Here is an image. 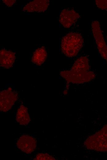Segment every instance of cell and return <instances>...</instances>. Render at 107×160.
<instances>
[{"instance_id":"obj_1","label":"cell","mask_w":107,"mask_h":160,"mask_svg":"<svg viewBox=\"0 0 107 160\" xmlns=\"http://www.w3.org/2000/svg\"><path fill=\"white\" fill-rule=\"evenodd\" d=\"M60 74L67 82L75 83L88 82L95 77L90 70L88 58L85 56L78 58L70 70L62 71Z\"/></svg>"},{"instance_id":"obj_2","label":"cell","mask_w":107,"mask_h":160,"mask_svg":"<svg viewBox=\"0 0 107 160\" xmlns=\"http://www.w3.org/2000/svg\"><path fill=\"white\" fill-rule=\"evenodd\" d=\"M83 44V39L81 34L75 32H70L61 38V50L67 57H73L79 53Z\"/></svg>"},{"instance_id":"obj_3","label":"cell","mask_w":107,"mask_h":160,"mask_svg":"<svg viewBox=\"0 0 107 160\" xmlns=\"http://www.w3.org/2000/svg\"><path fill=\"white\" fill-rule=\"evenodd\" d=\"M91 30L98 51L107 63V45L103 36L99 22L93 20L91 23Z\"/></svg>"},{"instance_id":"obj_4","label":"cell","mask_w":107,"mask_h":160,"mask_svg":"<svg viewBox=\"0 0 107 160\" xmlns=\"http://www.w3.org/2000/svg\"><path fill=\"white\" fill-rule=\"evenodd\" d=\"M0 110L5 112L12 107L18 97L16 91L11 88L2 90L0 92Z\"/></svg>"},{"instance_id":"obj_5","label":"cell","mask_w":107,"mask_h":160,"mask_svg":"<svg viewBox=\"0 0 107 160\" xmlns=\"http://www.w3.org/2000/svg\"><path fill=\"white\" fill-rule=\"evenodd\" d=\"M80 15L74 9L68 8L62 10L59 15V20L65 28H69L74 24Z\"/></svg>"},{"instance_id":"obj_6","label":"cell","mask_w":107,"mask_h":160,"mask_svg":"<svg viewBox=\"0 0 107 160\" xmlns=\"http://www.w3.org/2000/svg\"><path fill=\"white\" fill-rule=\"evenodd\" d=\"M17 147L22 151L30 154L35 149L37 142L34 137L28 135H23L18 139L16 143Z\"/></svg>"},{"instance_id":"obj_7","label":"cell","mask_w":107,"mask_h":160,"mask_svg":"<svg viewBox=\"0 0 107 160\" xmlns=\"http://www.w3.org/2000/svg\"><path fill=\"white\" fill-rule=\"evenodd\" d=\"M50 2L48 0H34L25 5L23 10L26 12H43L47 9Z\"/></svg>"},{"instance_id":"obj_8","label":"cell","mask_w":107,"mask_h":160,"mask_svg":"<svg viewBox=\"0 0 107 160\" xmlns=\"http://www.w3.org/2000/svg\"><path fill=\"white\" fill-rule=\"evenodd\" d=\"M15 59L14 52L2 49L0 51V66L4 68H10L13 65Z\"/></svg>"},{"instance_id":"obj_9","label":"cell","mask_w":107,"mask_h":160,"mask_svg":"<svg viewBox=\"0 0 107 160\" xmlns=\"http://www.w3.org/2000/svg\"><path fill=\"white\" fill-rule=\"evenodd\" d=\"M47 56L46 50L44 47L42 46L36 49L33 54L31 61L34 64L40 66L46 60Z\"/></svg>"},{"instance_id":"obj_10","label":"cell","mask_w":107,"mask_h":160,"mask_svg":"<svg viewBox=\"0 0 107 160\" xmlns=\"http://www.w3.org/2000/svg\"><path fill=\"white\" fill-rule=\"evenodd\" d=\"M16 119L19 124L22 125H27L30 121V117L28 109L24 105H21L17 111Z\"/></svg>"},{"instance_id":"obj_11","label":"cell","mask_w":107,"mask_h":160,"mask_svg":"<svg viewBox=\"0 0 107 160\" xmlns=\"http://www.w3.org/2000/svg\"><path fill=\"white\" fill-rule=\"evenodd\" d=\"M95 2L98 9L103 10H107V0H96Z\"/></svg>"},{"instance_id":"obj_12","label":"cell","mask_w":107,"mask_h":160,"mask_svg":"<svg viewBox=\"0 0 107 160\" xmlns=\"http://www.w3.org/2000/svg\"><path fill=\"white\" fill-rule=\"evenodd\" d=\"M51 159L50 156L44 154H39L36 156L35 158L36 160L52 159Z\"/></svg>"},{"instance_id":"obj_13","label":"cell","mask_w":107,"mask_h":160,"mask_svg":"<svg viewBox=\"0 0 107 160\" xmlns=\"http://www.w3.org/2000/svg\"><path fill=\"white\" fill-rule=\"evenodd\" d=\"M3 2L8 6H10L16 2L15 0H3Z\"/></svg>"},{"instance_id":"obj_14","label":"cell","mask_w":107,"mask_h":160,"mask_svg":"<svg viewBox=\"0 0 107 160\" xmlns=\"http://www.w3.org/2000/svg\"><path fill=\"white\" fill-rule=\"evenodd\" d=\"M106 41L107 42V34L106 36Z\"/></svg>"}]
</instances>
